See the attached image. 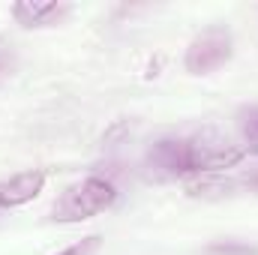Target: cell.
<instances>
[{"instance_id": "cell-1", "label": "cell", "mask_w": 258, "mask_h": 255, "mask_svg": "<svg viewBox=\"0 0 258 255\" xmlns=\"http://www.w3.org/2000/svg\"><path fill=\"white\" fill-rule=\"evenodd\" d=\"M114 201H117V186L108 177L87 174L60 192V198L54 201L51 219L54 222H84L90 216L105 213Z\"/></svg>"}, {"instance_id": "cell-2", "label": "cell", "mask_w": 258, "mask_h": 255, "mask_svg": "<svg viewBox=\"0 0 258 255\" xmlns=\"http://www.w3.org/2000/svg\"><path fill=\"white\" fill-rule=\"evenodd\" d=\"M234 57V33L225 24H210L201 33H195L186 45L183 69L189 75H210Z\"/></svg>"}, {"instance_id": "cell-3", "label": "cell", "mask_w": 258, "mask_h": 255, "mask_svg": "<svg viewBox=\"0 0 258 255\" xmlns=\"http://www.w3.org/2000/svg\"><path fill=\"white\" fill-rule=\"evenodd\" d=\"M147 165L159 177H195V144L192 135L180 138H159L147 150Z\"/></svg>"}, {"instance_id": "cell-4", "label": "cell", "mask_w": 258, "mask_h": 255, "mask_svg": "<svg viewBox=\"0 0 258 255\" xmlns=\"http://www.w3.org/2000/svg\"><path fill=\"white\" fill-rule=\"evenodd\" d=\"M45 180L48 174L39 171V168H30V171H18L6 180H0V210H15V207H24L30 204L33 198H39L45 189Z\"/></svg>"}, {"instance_id": "cell-5", "label": "cell", "mask_w": 258, "mask_h": 255, "mask_svg": "<svg viewBox=\"0 0 258 255\" xmlns=\"http://www.w3.org/2000/svg\"><path fill=\"white\" fill-rule=\"evenodd\" d=\"M9 12H12V18L21 27L33 30V27H51V24H57L69 12V6L66 3H54V0H48V3H42V0H18V3H12Z\"/></svg>"}, {"instance_id": "cell-6", "label": "cell", "mask_w": 258, "mask_h": 255, "mask_svg": "<svg viewBox=\"0 0 258 255\" xmlns=\"http://www.w3.org/2000/svg\"><path fill=\"white\" fill-rule=\"evenodd\" d=\"M237 129L243 138V150L258 156V105H243L237 111Z\"/></svg>"}, {"instance_id": "cell-7", "label": "cell", "mask_w": 258, "mask_h": 255, "mask_svg": "<svg viewBox=\"0 0 258 255\" xmlns=\"http://www.w3.org/2000/svg\"><path fill=\"white\" fill-rule=\"evenodd\" d=\"M204 255H258V246L246 240H213Z\"/></svg>"}, {"instance_id": "cell-8", "label": "cell", "mask_w": 258, "mask_h": 255, "mask_svg": "<svg viewBox=\"0 0 258 255\" xmlns=\"http://www.w3.org/2000/svg\"><path fill=\"white\" fill-rule=\"evenodd\" d=\"M99 249H102V234H84L81 240L69 243L57 255H99Z\"/></svg>"}, {"instance_id": "cell-9", "label": "cell", "mask_w": 258, "mask_h": 255, "mask_svg": "<svg viewBox=\"0 0 258 255\" xmlns=\"http://www.w3.org/2000/svg\"><path fill=\"white\" fill-rule=\"evenodd\" d=\"M12 72H15V51H12V45L0 42V81H6Z\"/></svg>"}, {"instance_id": "cell-10", "label": "cell", "mask_w": 258, "mask_h": 255, "mask_svg": "<svg viewBox=\"0 0 258 255\" xmlns=\"http://www.w3.org/2000/svg\"><path fill=\"white\" fill-rule=\"evenodd\" d=\"M243 186H246L249 192H258V171H252V174H249V177L243 180Z\"/></svg>"}]
</instances>
